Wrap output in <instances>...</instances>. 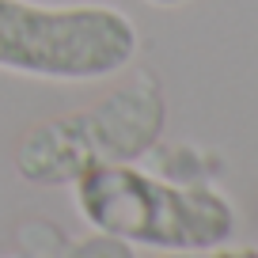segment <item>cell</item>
<instances>
[{
	"label": "cell",
	"instance_id": "obj_1",
	"mask_svg": "<svg viewBox=\"0 0 258 258\" xmlns=\"http://www.w3.org/2000/svg\"><path fill=\"white\" fill-rule=\"evenodd\" d=\"M73 202L91 232L129 247L217 250L235 232V213L217 190L167 182L133 163L91 167L73 182Z\"/></svg>",
	"mask_w": 258,
	"mask_h": 258
},
{
	"label": "cell",
	"instance_id": "obj_2",
	"mask_svg": "<svg viewBox=\"0 0 258 258\" xmlns=\"http://www.w3.org/2000/svg\"><path fill=\"white\" fill-rule=\"evenodd\" d=\"M167 103L148 69L129 73L110 95L27 129L16 148V171L34 186H73L103 163H133L160 141Z\"/></svg>",
	"mask_w": 258,
	"mask_h": 258
},
{
	"label": "cell",
	"instance_id": "obj_3",
	"mask_svg": "<svg viewBox=\"0 0 258 258\" xmlns=\"http://www.w3.org/2000/svg\"><path fill=\"white\" fill-rule=\"evenodd\" d=\"M141 34L110 4L0 0V69L53 84L106 80L133 64Z\"/></svg>",
	"mask_w": 258,
	"mask_h": 258
},
{
	"label": "cell",
	"instance_id": "obj_4",
	"mask_svg": "<svg viewBox=\"0 0 258 258\" xmlns=\"http://www.w3.org/2000/svg\"><path fill=\"white\" fill-rule=\"evenodd\" d=\"M64 258H137V254H133V247H129V243L114 239V235L91 232V235H84V239L69 243Z\"/></svg>",
	"mask_w": 258,
	"mask_h": 258
},
{
	"label": "cell",
	"instance_id": "obj_5",
	"mask_svg": "<svg viewBox=\"0 0 258 258\" xmlns=\"http://www.w3.org/2000/svg\"><path fill=\"white\" fill-rule=\"evenodd\" d=\"M213 258H258V250H250V247H243V250H224V247H217V250H213Z\"/></svg>",
	"mask_w": 258,
	"mask_h": 258
},
{
	"label": "cell",
	"instance_id": "obj_6",
	"mask_svg": "<svg viewBox=\"0 0 258 258\" xmlns=\"http://www.w3.org/2000/svg\"><path fill=\"white\" fill-rule=\"evenodd\" d=\"M163 258H213V250H167Z\"/></svg>",
	"mask_w": 258,
	"mask_h": 258
},
{
	"label": "cell",
	"instance_id": "obj_7",
	"mask_svg": "<svg viewBox=\"0 0 258 258\" xmlns=\"http://www.w3.org/2000/svg\"><path fill=\"white\" fill-rule=\"evenodd\" d=\"M145 4H152V8H175V4H186V0H145Z\"/></svg>",
	"mask_w": 258,
	"mask_h": 258
}]
</instances>
